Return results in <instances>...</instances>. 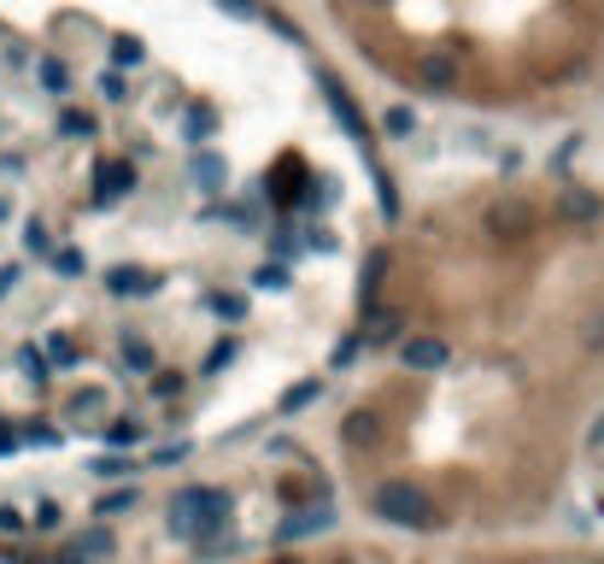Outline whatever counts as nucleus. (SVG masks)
<instances>
[{
  "instance_id": "f257e3e1",
  "label": "nucleus",
  "mask_w": 604,
  "mask_h": 564,
  "mask_svg": "<svg viewBox=\"0 0 604 564\" xmlns=\"http://www.w3.org/2000/svg\"><path fill=\"white\" fill-rule=\"evenodd\" d=\"M170 535L194 541L200 553L235 546L230 541V494H223V488H200V483L177 488V494H170Z\"/></svg>"
},
{
  "instance_id": "f03ea898",
  "label": "nucleus",
  "mask_w": 604,
  "mask_h": 564,
  "mask_svg": "<svg viewBox=\"0 0 604 564\" xmlns=\"http://www.w3.org/2000/svg\"><path fill=\"white\" fill-rule=\"evenodd\" d=\"M376 518L393 523V529H440L435 500H428L417 483H405V476H393V483L376 488Z\"/></svg>"
},
{
  "instance_id": "7ed1b4c3",
  "label": "nucleus",
  "mask_w": 604,
  "mask_h": 564,
  "mask_svg": "<svg viewBox=\"0 0 604 564\" xmlns=\"http://www.w3.org/2000/svg\"><path fill=\"white\" fill-rule=\"evenodd\" d=\"M534 224H540V218H534V207L516 200V195H505V200L488 207V235H499V242H528Z\"/></svg>"
},
{
  "instance_id": "20e7f679",
  "label": "nucleus",
  "mask_w": 604,
  "mask_h": 564,
  "mask_svg": "<svg viewBox=\"0 0 604 564\" xmlns=\"http://www.w3.org/2000/svg\"><path fill=\"white\" fill-rule=\"evenodd\" d=\"M446 358H452V347H446L440 335H411V341H400V365H405L411 376H435V371H446Z\"/></svg>"
},
{
  "instance_id": "39448f33",
  "label": "nucleus",
  "mask_w": 604,
  "mask_h": 564,
  "mask_svg": "<svg viewBox=\"0 0 604 564\" xmlns=\"http://www.w3.org/2000/svg\"><path fill=\"white\" fill-rule=\"evenodd\" d=\"M558 218L563 224H599L604 218V200H599V188H586V183H563L558 188Z\"/></svg>"
},
{
  "instance_id": "423d86ee",
  "label": "nucleus",
  "mask_w": 604,
  "mask_h": 564,
  "mask_svg": "<svg viewBox=\"0 0 604 564\" xmlns=\"http://www.w3.org/2000/svg\"><path fill=\"white\" fill-rule=\"evenodd\" d=\"M130 188H135V165H124V159H100L94 165V200H100V207L124 200Z\"/></svg>"
},
{
  "instance_id": "0eeeda50",
  "label": "nucleus",
  "mask_w": 604,
  "mask_h": 564,
  "mask_svg": "<svg viewBox=\"0 0 604 564\" xmlns=\"http://www.w3.org/2000/svg\"><path fill=\"white\" fill-rule=\"evenodd\" d=\"M400 330H405V312H393V306H370L358 341H365V347H388V341H400Z\"/></svg>"
},
{
  "instance_id": "6e6552de",
  "label": "nucleus",
  "mask_w": 604,
  "mask_h": 564,
  "mask_svg": "<svg viewBox=\"0 0 604 564\" xmlns=\"http://www.w3.org/2000/svg\"><path fill=\"white\" fill-rule=\"evenodd\" d=\"M417 71H423L428 89H458V54H446V47H423Z\"/></svg>"
},
{
  "instance_id": "1a4fd4ad",
  "label": "nucleus",
  "mask_w": 604,
  "mask_h": 564,
  "mask_svg": "<svg viewBox=\"0 0 604 564\" xmlns=\"http://www.w3.org/2000/svg\"><path fill=\"white\" fill-rule=\"evenodd\" d=\"M107 288H112V295H153V288H159V277H153V270H142V265H112V270H107Z\"/></svg>"
},
{
  "instance_id": "9d476101",
  "label": "nucleus",
  "mask_w": 604,
  "mask_h": 564,
  "mask_svg": "<svg viewBox=\"0 0 604 564\" xmlns=\"http://www.w3.org/2000/svg\"><path fill=\"white\" fill-rule=\"evenodd\" d=\"M335 523V511L329 506H300L293 518L282 523V541H300V535H317V529H329Z\"/></svg>"
},
{
  "instance_id": "9b49d317",
  "label": "nucleus",
  "mask_w": 604,
  "mask_h": 564,
  "mask_svg": "<svg viewBox=\"0 0 604 564\" xmlns=\"http://www.w3.org/2000/svg\"><path fill=\"white\" fill-rule=\"evenodd\" d=\"M71 553H77L82 564H107V559L118 553V541H112V529H82V535L71 541Z\"/></svg>"
},
{
  "instance_id": "f8f14e48",
  "label": "nucleus",
  "mask_w": 604,
  "mask_h": 564,
  "mask_svg": "<svg viewBox=\"0 0 604 564\" xmlns=\"http://www.w3.org/2000/svg\"><path fill=\"white\" fill-rule=\"evenodd\" d=\"M317 82H323V95H329V107H335V118H340V124H347V130L358 135V142H365V118H358V112H353V100H347V89H340V82H335L329 71H323Z\"/></svg>"
},
{
  "instance_id": "ddd939ff",
  "label": "nucleus",
  "mask_w": 604,
  "mask_h": 564,
  "mask_svg": "<svg viewBox=\"0 0 604 564\" xmlns=\"http://www.w3.org/2000/svg\"><path fill=\"white\" fill-rule=\"evenodd\" d=\"M382 441V418L376 412H347V447H376Z\"/></svg>"
},
{
  "instance_id": "4468645a",
  "label": "nucleus",
  "mask_w": 604,
  "mask_h": 564,
  "mask_svg": "<svg viewBox=\"0 0 604 564\" xmlns=\"http://www.w3.org/2000/svg\"><path fill=\"white\" fill-rule=\"evenodd\" d=\"M142 506V494L135 488H112V494H100L94 500V518H124V511H135Z\"/></svg>"
},
{
  "instance_id": "2eb2a0df",
  "label": "nucleus",
  "mask_w": 604,
  "mask_h": 564,
  "mask_svg": "<svg viewBox=\"0 0 604 564\" xmlns=\"http://www.w3.org/2000/svg\"><path fill=\"white\" fill-rule=\"evenodd\" d=\"M142 435H147L142 418H112V423H107V441H112V447H135Z\"/></svg>"
},
{
  "instance_id": "dca6fc26",
  "label": "nucleus",
  "mask_w": 604,
  "mask_h": 564,
  "mask_svg": "<svg viewBox=\"0 0 604 564\" xmlns=\"http://www.w3.org/2000/svg\"><path fill=\"white\" fill-rule=\"evenodd\" d=\"M312 400H323V376H305L300 388H288V395H282V412H300V406H312Z\"/></svg>"
},
{
  "instance_id": "f3484780",
  "label": "nucleus",
  "mask_w": 604,
  "mask_h": 564,
  "mask_svg": "<svg viewBox=\"0 0 604 564\" xmlns=\"http://www.w3.org/2000/svg\"><path fill=\"white\" fill-rule=\"evenodd\" d=\"M205 306H212L217 318H230V323L247 318V295H223V288H217V295H205Z\"/></svg>"
},
{
  "instance_id": "a211bd4d",
  "label": "nucleus",
  "mask_w": 604,
  "mask_h": 564,
  "mask_svg": "<svg viewBox=\"0 0 604 564\" xmlns=\"http://www.w3.org/2000/svg\"><path fill=\"white\" fill-rule=\"evenodd\" d=\"M124 365H130V371H147V376L159 371V365H153V347H147L142 335H124Z\"/></svg>"
},
{
  "instance_id": "6ab92c4d",
  "label": "nucleus",
  "mask_w": 604,
  "mask_h": 564,
  "mask_svg": "<svg viewBox=\"0 0 604 564\" xmlns=\"http://www.w3.org/2000/svg\"><path fill=\"white\" fill-rule=\"evenodd\" d=\"M382 124H388V135H393V142H405V135H417V112H411V107H388V118H382Z\"/></svg>"
},
{
  "instance_id": "aec40b11",
  "label": "nucleus",
  "mask_w": 604,
  "mask_h": 564,
  "mask_svg": "<svg viewBox=\"0 0 604 564\" xmlns=\"http://www.w3.org/2000/svg\"><path fill=\"white\" fill-rule=\"evenodd\" d=\"M89 471L100 476V483H112V476H130V471H135V458H124V453H107V458H94Z\"/></svg>"
},
{
  "instance_id": "412c9836",
  "label": "nucleus",
  "mask_w": 604,
  "mask_h": 564,
  "mask_svg": "<svg viewBox=\"0 0 604 564\" xmlns=\"http://www.w3.org/2000/svg\"><path fill=\"white\" fill-rule=\"evenodd\" d=\"M382 270H388V253L376 247L370 259H365V300H376V288H382Z\"/></svg>"
},
{
  "instance_id": "4be33fe9",
  "label": "nucleus",
  "mask_w": 604,
  "mask_h": 564,
  "mask_svg": "<svg viewBox=\"0 0 604 564\" xmlns=\"http://www.w3.org/2000/svg\"><path fill=\"white\" fill-rule=\"evenodd\" d=\"M188 453H194L188 441H165V447H153V465H159V471H170V465H182Z\"/></svg>"
},
{
  "instance_id": "5701e85b",
  "label": "nucleus",
  "mask_w": 604,
  "mask_h": 564,
  "mask_svg": "<svg viewBox=\"0 0 604 564\" xmlns=\"http://www.w3.org/2000/svg\"><path fill=\"white\" fill-rule=\"evenodd\" d=\"M24 247L30 253H54V235H47L42 218H30V224H24Z\"/></svg>"
},
{
  "instance_id": "b1692460",
  "label": "nucleus",
  "mask_w": 604,
  "mask_h": 564,
  "mask_svg": "<svg viewBox=\"0 0 604 564\" xmlns=\"http://www.w3.org/2000/svg\"><path fill=\"white\" fill-rule=\"evenodd\" d=\"M100 406H107V395H100V388H82V395L71 400V418H94Z\"/></svg>"
},
{
  "instance_id": "393cba45",
  "label": "nucleus",
  "mask_w": 604,
  "mask_h": 564,
  "mask_svg": "<svg viewBox=\"0 0 604 564\" xmlns=\"http://www.w3.org/2000/svg\"><path fill=\"white\" fill-rule=\"evenodd\" d=\"M153 395H159V400H177V395H182V376H177V371H153Z\"/></svg>"
},
{
  "instance_id": "a878e982",
  "label": "nucleus",
  "mask_w": 604,
  "mask_h": 564,
  "mask_svg": "<svg viewBox=\"0 0 604 564\" xmlns=\"http://www.w3.org/2000/svg\"><path fill=\"white\" fill-rule=\"evenodd\" d=\"M19 365H24L30 383H47V358H42L36 347H19Z\"/></svg>"
},
{
  "instance_id": "bb28decb",
  "label": "nucleus",
  "mask_w": 604,
  "mask_h": 564,
  "mask_svg": "<svg viewBox=\"0 0 604 564\" xmlns=\"http://www.w3.org/2000/svg\"><path fill=\"white\" fill-rule=\"evenodd\" d=\"M253 283H258V288H288V265H258Z\"/></svg>"
},
{
  "instance_id": "cd10ccee",
  "label": "nucleus",
  "mask_w": 604,
  "mask_h": 564,
  "mask_svg": "<svg viewBox=\"0 0 604 564\" xmlns=\"http://www.w3.org/2000/svg\"><path fill=\"white\" fill-rule=\"evenodd\" d=\"M47 358H54V365H71V358H77V341H71V335H54V341H47Z\"/></svg>"
},
{
  "instance_id": "c85d7f7f",
  "label": "nucleus",
  "mask_w": 604,
  "mask_h": 564,
  "mask_svg": "<svg viewBox=\"0 0 604 564\" xmlns=\"http://www.w3.org/2000/svg\"><path fill=\"white\" fill-rule=\"evenodd\" d=\"M24 523L30 518H24L19 506H0V535H24Z\"/></svg>"
},
{
  "instance_id": "c756f323",
  "label": "nucleus",
  "mask_w": 604,
  "mask_h": 564,
  "mask_svg": "<svg viewBox=\"0 0 604 564\" xmlns=\"http://www.w3.org/2000/svg\"><path fill=\"white\" fill-rule=\"evenodd\" d=\"M54 270H59V277H77V270H82V253H77V247L54 253Z\"/></svg>"
},
{
  "instance_id": "7c9ffc66",
  "label": "nucleus",
  "mask_w": 604,
  "mask_h": 564,
  "mask_svg": "<svg viewBox=\"0 0 604 564\" xmlns=\"http://www.w3.org/2000/svg\"><path fill=\"white\" fill-rule=\"evenodd\" d=\"M36 529H59V506L54 500H36V518H30Z\"/></svg>"
},
{
  "instance_id": "2f4dec72",
  "label": "nucleus",
  "mask_w": 604,
  "mask_h": 564,
  "mask_svg": "<svg viewBox=\"0 0 604 564\" xmlns=\"http://www.w3.org/2000/svg\"><path fill=\"white\" fill-rule=\"evenodd\" d=\"M230 358H235V341H217V347L205 353V371H223V365H230Z\"/></svg>"
},
{
  "instance_id": "473e14b6",
  "label": "nucleus",
  "mask_w": 604,
  "mask_h": 564,
  "mask_svg": "<svg viewBox=\"0 0 604 564\" xmlns=\"http://www.w3.org/2000/svg\"><path fill=\"white\" fill-rule=\"evenodd\" d=\"M42 82H47L54 95H65V65H54V59H47V65H42Z\"/></svg>"
},
{
  "instance_id": "72a5a7b5",
  "label": "nucleus",
  "mask_w": 604,
  "mask_h": 564,
  "mask_svg": "<svg viewBox=\"0 0 604 564\" xmlns=\"http://www.w3.org/2000/svg\"><path fill=\"white\" fill-rule=\"evenodd\" d=\"M65 135H94V118H82V112H65Z\"/></svg>"
},
{
  "instance_id": "f704fd0d",
  "label": "nucleus",
  "mask_w": 604,
  "mask_h": 564,
  "mask_svg": "<svg viewBox=\"0 0 604 564\" xmlns=\"http://www.w3.org/2000/svg\"><path fill=\"white\" fill-rule=\"evenodd\" d=\"M100 95H107V100H130V95H124V77H118V71L100 77Z\"/></svg>"
},
{
  "instance_id": "c9c22d12",
  "label": "nucleus",
  "mask_w": 604,
  "mask_h": 564,
  "mask_svg": "<svg viewBox=\"0 0 604 564\" xmlns=\"http://www.w3.org/2000/svg\"><path fill=\"white\" fill-rule=\"evenodd\" d=\"M19 277H24V270H19V265H0V300H7V295H12V288H19Z\"/></svg>"
},
{
  "instance_id": "e433bc0d",
  "label": "nucleus",
  "mask_w": 604,
  "mask_h": 564,
  "mask_svg": "<svg viewBox=\"0 0 604 564\" xmlns=\"http://www.w3.org/2000/svg\"><path fill=\"white\" fill-rule=\"evenodd\" d=\"M112 54H118V65H142V47H135V42H118Z\"/></svg>"
},
{
  "instance_id": "4c0bfd02",
  "label": "nucleus",
  "mask_w": 604,
  "mask_h": 564,
  "mask_svg": "<svg viewBox=\"0 0 604 564\" xmlns=\"http://www.w3.org/2000/svg\"><path fill=\"white\" fill-rule=\"evenodd\" d=\"M19 441H24V435L12 430V423H0V453H19Z\"/></svg>"
},
{
  "instance_id": "58836bf2",
  "label": "nucleus",
  "mask_w": 604,
  "mask_h": 564,
  "mask_svg": "<svg viewBox=\"0 0 604 564\" xmlns=\"http://www.w3.org/2000/svg\"><path fill=\"white\" fill-rule=\"evenodd\" d=\"M223 12H235V19H258V7H253V0H223Z\"/></svg>"
},
{
  "instance_id": "ea45409f",
  "label": "nucleus",
  "mask_w": 604,
  "mask_h": 564,
  "mask_svg": "<svg viewBox=\"0 0 604 564\" xmlns=\"http://www.w3.org/2000/svg\"><path fill=\"white\" fill-rule=\"evenodd\" d=\"M586 347H604V318H586Z\"/></svg>"
},
{
  "instance_id": "a19ab883",
  "label": "nucleus",
  "mask_w": 604,
  "mask_h": 564,
  "mask_svg": "<svg viewBox=\"0 0 604 564\" xmlns=\"http://www.w3.org/2000/svg\"><path fill=\"white\" fill-rule=\"evenodd\" d=\"M586 441H593V447H604V412H599V423H593V435H586Z\"/></svg>"
},
{
  "instance_id": "79ce46f5",
  "label": "nucleus",
  "mask_w": 604,
  "mask_h": 564,
  "mask_svg": "<svg viewBox=\"0 0 604 564\" xmlns=\"http://www.w3.org/2000/svg\"><path fill=\"white\" fill-rule=\"evenodd\" d=\"M270 564H305V559H293V553H276Z\"/></svg>"
},
{
  "instance_id": "37998d69",
  "label": "nucleus",
  "mask_w": 604,
  "mask_h": 564,
  "mask_svg": "<svg viewBox=\"0 0 604 564\" xmlns=\"http://www.w3.org/2000/svg\"><path fill=\"white\" fill-rule=\"evenodd\" d=\"M329 564H358V559H329Z\"/></svg>"
},
{
  "instance_id": "c03bdc74",
  "label": "nucleus",
  "mask_w": 604,
  "mask_h": 564,
  "mask_svg": "<svg viewBox=\"0 0 604 564\" xmlns=\"http://www.w3.org/2000/svg\"><path fill=\"white\" fill-rule=\"evenodd\" d=\"M365 7H388V0H365Z\"/></svg>"
},
{
  "instance_id": "a18cd8bd",
  "label": "nucleus",
  "mask_w": 604,
  "mask_h": 564,
  "mask_svg": "<svg viewBox=\"0 0 604 564\" xmlns=\"http://www.w3.org/2000/svg\"><path fill=\"white\" fill-rule=\"evenodd\" d=\"M0 218H7V200H0Z\"/></svg>"
},
{
  "instance_id": "49530a36",
  "label": "nucleus",
  "mask_w": 604,
  "mask_h": 564,
  "mask_svg": "<svg viewBox=\"0 0 604 564\" xmlns=\"http://www.w3.org/2000/svg\"><path fill=\"white\" fill-rule=\"evenodd\" d=\"M599 511H604V500H599Z\"/></svg>"
}]
</instances>
